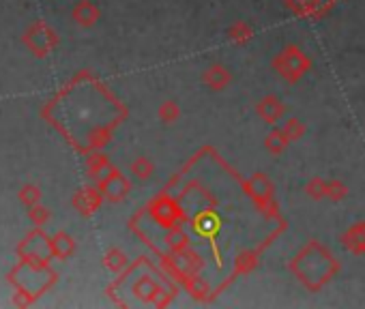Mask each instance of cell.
I'll return each instance as SVG.
<instances>
[{"label": "cell", "mask_w": 365, "mask_h": 309, "mask_svg": "<svg viewBox=\"0 0 365 309\" xmlns=\"http://www.w3.org/2000/svg\"><path fill=\"white\" fill-rule=\"evenodd\" d=\"M39 200H41V191H39V187L37 185H24L22 187V191H19V202L24 204V206H35V204H39Z\"/></svg>", "instance_id": "cell-4"}, {"label": "cell", "mask_w": 365, "mask_h": 309, "mask_svg": "<svg viewBox=\"0 0 365 309\" xmlns=\"http://www.w3.org/2000/svg\"><path fill=\"white\" fill-rule=\"evenodd\" d=\"M19 255L26 258V260H37V262H47L54 255L52 239H47L41 230H35L26 237L19 245Z\"/></svg>", "instance_id": "cell-2"}, {"label": "cell", "mask_w": 365, "mask_h": 309, "mask_svg": "<svg viewBox=\"0 0 365 309\" xmlns=\"http://www.w3.org/2000/svg\"><path fill=\"white\" fill-rule=\"evenodd\" d=\"M52 247H54V255L67 258L73 251V241L67 235H63V232H58V235L52 239Z\"/></svg>", "instance_id": "cell-3"}, {"label": "cell", "mask_w": 365, "mask_h": 309, "mask_svg": "<svg viewBox=\"0 0 365 309\" xmlns=\"http://www.w3.org/2000/svg\"><path fill=\"white\" fill-rule=\"evenodd\" d=\"M24 43L29 45L35 56H45L56 45V33L45 22H35L24 35Z\"/></svg>", "instance_id": "cell-1"}, {"label": "cell", "mask_w": 365, "mask_h": 309, "mask_svg": "<svg viewBox=\"0 0 365 309\" xmlns=\"http://www.w3.org/2000/svg\"><path fill=\"white\" fill-rule=\"evenodd\" d=\"M73 15H76V19H78L80 24H90V22L95 19V11H92L88 5H80Z\"/></svg>", "instance_id": "cell-6"}, {"label": "cell", "mask_w": 365, "mask_h": 309, "mask_svg": "<svg viewBox=\"0 0 365 309\" xmlns=\"http://www.w3.org/2000/svg\"><path fill=\"white\" fill-rule=\"evenodd\" d=\"M29 217H31V221H33L37 228H41V225H45L47 219H50V211H47L45 206L35 204V206H31V209H29Z\"/></svg>", "instance_id": "cell-5"}]
</instances>
